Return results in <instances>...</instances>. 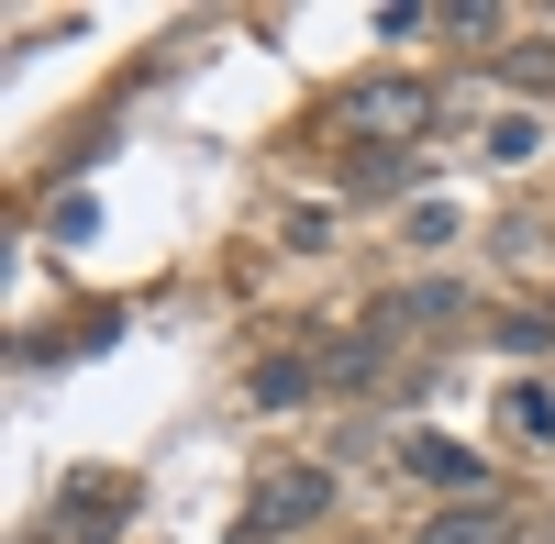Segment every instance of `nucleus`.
<instances>
[{
	"instance_id": "f257e3e1",
	"label": "nucleus",
	"mask_w": 555,
	"mask_h": 544,
	"mask_svg": "<svg viewBox=\"0 0 555 544\" xmlns=\"http://www.w3.org/2000/svg\"><path fill=\"white\" fill-rule=\"evenodd\" d=\"M322 511H334V467H278V478H256V501L234 511V544H300Z\"/></svg>"
},
{
	"instance_id": "1a4fd4ad",
	"label": "nucleus",
	"mask_w": 555,
	"mask_h": 544,
	"mask_svg": "<svg viewBox=\"0 0 555 544\" xmlns=\"http://www.w3.org/2000/svg\"><path fill=\"white\" fill-rule=\"evenodd\" d=\"M500 89H522V112L555 89V44H500Z\"/></svg>"
},
{
	"instance_id": "7ed1b4c3",
	"label": "nucleus",
	"mask_w": 555,
	"mask_h": 544,
	"mask_svg": "<svg viewBox=\"0 0 555 544\" xmlns=\"http://www.w3.org/2000/svg\"><path fill=\"white\" fill-rule=\"evenodd\" d=\"M122 522H133V489H122V478H78L67 501L44 511V533H34V544H112Z\"/></svg>"
},
{
	"instance_id": "423d86ee",
	"label": "nucleus",
	"mask_w": 555,
	"mask_h": 544,
	"mask_svg": "<svg viewBox=\"0 0 555 544\" xmlns=\"http://www.w3.org/2000/svg\"><path fill=\"white\" fill-rule=\"evenodd\" d=\"M322 378H334V367H311V355H267V367H245V400H256V412H300Z\"/></svg>"
},
{
	"instance_id": "6e6552de",
	"label": "nucleus",
	"mask_w": 555,
	"mask_h": 544,
	"mask_svg": "<svg viewBox=\"0 0 555 544\" xmlns=\"http://www.w3.org/2000/svg\"><path fill=\"white\" fill-rule=\"evenodd\" d=\"M411 178H423V156H411V145H366V156H356V190H366V200L411 190Z\"/></svg>"
},
{
	"instance_id": "20e7f679",
	"label": "nucleus",
	"mask_w": 555,
	"mask_h": 544,
	"mask_svg": "<svg viewBox=\"0 0 555 544\" xmlns=\"http://www.w3.org/2000/svg\"><path fill=\"white\" fill-rule=\"evenodd\" d=\"M400 467L423 478V489H489V467H478L455 433H400Z\"/></svg>"
},
{
	"instance_id": "9d476101",
	"label": "nucleus",
	"mask_w": 555,
	"mask_h": 544,
	"mask_svg": "<svg viewBox=\"0 0 555 544\" xmlns=\"http://www.w3.org/2000/svg\"><path fill=\"white\" fill-rule=\"evenodd\" d=\"M489 156H500V167H533V156H544V122H533V112H500V122H489Z\"/></svg>"
},
{
	"instance_id": "0eeeda50",
	"label": "nucleus",
	"mask_w": 555,
	"mask_h": 544,
	"mask_svg": "<svg viewBox=\"0 0 555 544\" xmlns=\"http://www.w3.org/2000/svg\"><path fill=\"white\" fill-rule=\"evenodd\" d=\"M500 433L555 444V389H544V378H512V389H500Z\"/></svg>"
},
{
	"instance_id": "39448f33",
	"label": "nucleus",
	"mask_w": 555,
	"mask_h": 544,
	"mask_svg": "<svg viewBox=\"0 0 555 544\" xmlns=\"http://www.w3.org/2000/svg\"><path fill=\"white\" fill-rule=\"evenodd\" d=\"M522 522H512V501H455V511H434L411 544H512Z\"/></svg>"
},
{
	"instance_id": "9b49d317",
	"label": "nucleus",
	"mask_w": 555,
	"mask_h": 544,
	"mask_svg": "<svg viewBox=\"0 0 555 544\" xmlns=\"http://www.w3.org/2000/svg\"><path fill=\"white\" fill-rule=\"evenodd\" d=\"M455 222H467V211L434 190V200H411V211H400V234H411V245H455Z\"/></svg>"
},
{
	"instance_id": "f8f14e48",
	"label": "nucleus",
	"mask_w": 555,
	"mask_h": 544,
	"mask_svg": "<svg viewBox=\"0 0 555 544\" xmlns=\"http://www.w3.org/2000/svg\"><path fill=\"white\" fill-rule=\"evenodd\" d=\"M544 345H555L544 311H512V323H500V355H544Z\"/></svg>"
},
{
	"instance_id": "f03ea898",
	"label": "nucleus",
	"mask_w": 555,
	"mask_h": 544,
	"mask_svg": "<svg viewBox=\"0 0 555 544\" xmlns=\"http://www.w3.org/2000/svg\"><path fill=\"white\" fill-rule=\"evenodd\" d=\"M434 122V89L423 78H356L345 89V133H378V145H411Z\"/></svg>"
}]
</instances>
